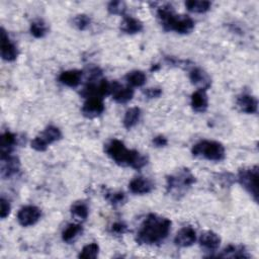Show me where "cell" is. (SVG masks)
<instances>
[{
  "instance_id": "cb8c5ba5",
  "label": "cell",
  "mask_w": 259,
  "mask_h": 259,
  "mask_svg": "<svg viewBox=\"0 0 259 259\" xmlns=\"http://www.w3.org/2000/svg\"><path fill=\"white\" fill-rule=\"evenodd\" d=\"M82 233V226L79 224H69L62 233V239L64 242L71 244Z\"/></svg>"
},
{
  "instance_id": "9a60e30c",
  "label": "cell",
  "mask_w": 259,
  "mask_h": 259,
  "mask_svg": "<svg viewBox=\"0 0 259 259\" xmlns=\"http://www.w3.org/2000/svg\"><path fill=\"white\" fill-rule=\"evenodd\" d=\"M195 241H196V233L194 229L190 226L183 227L182 229H180L174 238L175 245L179 247H189Z\"/></svg>"
},
{
  "instance_id": "d6a6232c",
  "label": "cell",
  "mask_w": 259,
  "mask_h": 259,
  "mask_svg": "<svg viewBox=\"0 0 259 259\" xmlns=\"http://www.w3.org/2000/svg\"><path fill=\"white\" fill-rule=\"evenodd\" d=\"M125 196H124V193L123 192H110V193H107L106 194V199L112 204V205H116V204H119L121 202H123Z\"/></svg>"
},
{
  "instance_id": "4316f807",
  "label": "cell",
  "mask_w": 259,
  "mask_h": 259,
  "mask_svg": "<svg viewBox=\"0 0 259 259\" xmlns=\"http://www.w3.org/2000/svg\"><path fill=\"white\" fill-rule=\"evenodd\" d=\"M146 74L143 71L135 70L131 71L125 75V80L127 84L132 87H141L146 83Z\"/></svg>"
},
{
  "instance_id": "4dcf8cb0",
  "label": "cell",
  "mask_w": 259,
  "mask_h": 259,
  "mask_svg": "<svg viewBox=\"0 0 259 259\" xmlns=\"http://www.w3.org/2000/svg\"><path fill=\"white\" fill-rule=\"evenodd\" d=\"M73 24L79 30H84L89 26L90 18L86 14H78L73 18Z\"/></svg>"
},
{
  "instance_id": "6da1fadb",
  "label": "cell",
  "mask_w": 259,
  "mask_h": 259,
  "mask_svg": "<svg viewBox=\"0 0 259 259\" xmlns=\"http://www.w3.org/2000/svg\"><path fill=\"white\" fill-rule=\"evenodd\" d=\"M170 229L169 219L150 213L141 225L136 240L141 245H156L167 238Z\"/></svg>"
},
{
  "instance_id": "3957f363",
  "label": "cell",
  "mask_w": 259,
  "mask_h": 259,
  "mask_svg": "<svg viewBox=\"0 0 259 259\" xmlns=\"http://www.w3.org/2000/svg\"><path fill=\"white\" fill-rule=\"evenodd\" d=\"M157 16L166 31L173 30L180 34H187L194 29L193 19L185 14H175L171 4H164L159 7Z\"/></svg>"
},
{
  "instance_id": "2e32d148",
  "label": "cell",
  "mask_w": 259,
  "mask_h": 259,
  "mask_svg": "<svg viewBox=\"0 0 259 259\" xmlns=\"http://www.w3.org/2000/svg\"><path fill=\"white\" fill-rule=\"evenodd\" d=\"M20 168V162L18 158L14 156H7L4 158H1V177L2 178H9L12 175L16 174Z\"/></svg>"
},
{
  "instance_id": "e575fe53",
  "label": "cell",
  "mask_w": 259,
  "mask_h": 259,
  "mask_svg": "<svg viewBox=\"0 0 259 259\" xmlns=\"http://www.w3.org/2000/svg\"><path fill=\"white\" fill-rule=\"evenodd\" d=\"M126 230H127L126 225L121 222H116L111 226V232L116 235H122L126 232Z\"/></svg>"
},
{
  "instance_id": "484cf974",
  "label": "cell",
  "mask_w": 259,
  "mask_h": 259,
  "mask_svg": "<svg viewBox=\"0 0 259 259\" xmlns=\"http://www.w3.org/2000/svg\"><path fill=\"white\" fill-rule=\"evenodd\" d=\"M141 117V109L139 107H131L125 111L123 117V126L127 130L135 126Z\"/></svg>"
},
{
  "instance_id": "7c38bea8",
  "label": "cell",
  "mask_w": 259,
  "mask_h": 259,
  "mask_svg": "<svg viewBox=\"0 0 259 259\" xmlns=\"http://www.w3.org/2000/svg\"><path fill=\"white\" fill-rule=\"evenodd\" d=\"M104 111V104L100 98H88L82 108V114L87 118H95Z\"/></svg>"
},
{
  "instance_id": "5bb4252c",
  "label": "cell",
  "mask_w": 259,
  "mask_h": 259,
  "mask_svg": "<svg viewBox=\"0 0 259 259\" xmlns=\"http://www.w3.org/2000/svg\"><path fill=\"white\" fill-rule=\"evenodd\" d=\"M155 185L152 180L146 177H135L128 183V189L135 194H147L154 189Z\"/></svg>"
},
{
  "instance_id": "ba28073f",
  "label": "cell",
  "mask_w": 259,
  "mask_h": 259,
  "mask_svg": "<svg viewBox=\"0 0 259 259\" xmlns=\"http://www.w3.org/2000/svg\"><path fill=\"white\" fill-rule=\"evenodd\" d=\"M110 94V84L105 79H90L81 91V95L88 98H100Z\"/></svg>"
},
{
  "instance_id": "ac0fdd59",
  "label": "cell",
  "mask_w": 259,
  "mask_h": 259,
  "mask_svg": "<svg viewBox=\"0 0 259 259\" xmlns=\"http://www.w3.org/2000/svg\"><path fill=\"white\" fill-rule=\"evenodd\" d=\"M237 106L239 107V109L242 112L245 113H255L257 112V108H258V101L257 99L249 94H242L237 98Z\"/></svg>"
},
{
  "instance_id": "30bf717a",
  "label": "cell",
  "mask_w": 259,
  "mask_h": 259,
  "mask_svg": "<svg viewBox=\"0 0 259 259\" xmlns=\"http://www.w3.org/2000/svg\"><path fill=\"white\" fill-rule=\"evenodd\" d=\"M110 94L117 103H126L132 100L134 96V90L131 86H123L117 81H113L110 84Z\"/></svg>"
},
{
  "instance_id": "603a6c76",
  "label": "cell",
  "mask_w": 259,
  "mask_h": 259,
  "mask_svg": "<svg viewBox=\"0 0 259 259\" xmlns=\"http://www.w3.org/2000/svg\"><path fill=\"white\" fill-rule=\"evenodd\" d=\"M219 257H230V258H249V254L245 250L244 247L242 246H234V245H229L226 247L221 254L218 255Z\"/></svg>"
},
{
  "instance_id": "277c9868",
  "label": "cell",
  "mask_w": 259,
  "mask_h": 259,
  "mask_svg": "<svg viewBox=\"0 0 259 259\" xmlns=\"http://www.w3.org/2000/svg\"><path fill=\"white\" fill-rule=\"evenodd\" d=\"M194 157L203 158L209 161H222L225 158V147L215 141L203 140L196 143L191 150Z\"/></svg>"
},
{
  "instance_id": "4fadbf2b",
  "label": "cell",
  "mask_w": 259,
  "mask_h": 259,
  "mask_svg": "<svg viewBox=\"0 0 259 259\" xmlns=\"http://www.w3.org/2000/svg\"><path fill=\"white\" fill-rule=\"evenodd\" d=\"M189 79L191 83L197 87V89L206 91L210 85H211V79L208 76V74L200 69V68H194L189 73Z\"/></svg>"
},
{
  "instance_id": "7402d4cb",
  "label": "cell",
  "mask_w": 259,
  "mask_h": 259,
  "mask_svg": "<svg viewBox=\"0 0 259 259\" xmlns=\"http://www.w3.org/2000/svg\"><path fill=\"white\" fill-rule=\"evenodd\" d=\"M143 22L132 16H123L120 22V30L127 34H135L143 30Z\"/></svg>"
},
{
  "instance_id": "836d02e7",
  "label": "cell",
  "mask_w": 259,
  "mask_h": 259,
  "mask_svg": "<svg viewBox=\"0 0 259 259\" xmlns=\"http://www.w3.org/2000/svg\"><path fill=\"white\" fill-rule=\"evenodd\" d=\"M10 203L8 200H6L4 197H1L0 199V217L1 219H5L9 215L10 213Z\"/></svg>"
},
{
  "instance_id": "5b68a950",
  "label": "cell",
  "mask_w": 259,
  "mask_h": 259,
  "mask_svg": "<svg viewBox=\"0 0 259 259\" xmlns=\"http://www.w3.org/2000/svg\"><path fill=\"white\" fill-rule=\"evenodd\" d=\"M167 192L178 195L195 183L194 175L188 169H182L175 174L167 176Z\"/></svg>"
},
{
  "instance_id": "ffe728a7",
  "label": "cell",
  "mask_w": 259,
  "mask_h": 259,
  "mask_svg": "<svg viewBox=\"0 0 259 259\" xmlns=\"http://www.w3.org/2000/svg\"><path fill=\"white\" fill-rule=\"evenodd\" d=\"M208 106L207 94L204 90L197 89L191 95V107L196 112H204Z\"/></svg>"
},
{
  "instance_id": "9c48e42d",
  "label": "cell",
  "mask_w": 259,
  "mask_h": 259,
  "mask_svg": "<svg viewBox=\"0 0 259 259\" xmlns=\"http://www.w3.org/2000/svg\"><path fill=\"white\" fill-rule=\"evenodd\" d=\"M41 211L37 206L25 205L21 207L17 213V221L22 227H29L38 222Z\"/></svg>"
},
{
  "instance_id": "8d00e7d4",
  "label": "cell",
  "mask_w": 259,
  "mask_h": 259,
  "mask_svg": "<svg viewBox=\"0 0 259 259\" xmlns=\"http://www.w3.org/2000/svg\"><path fill=\"white\" fill-rule=\"evenodd\" d=\"M168 141L164 136H157L153 139V145H155L156 147H165L167 145Z\"/></svg>"
},
{
  "instance_id": "83f0119b",
  "label": "cell",
  "mask_w": 259,
  "mask_h": 259,
  "mask_svg": "<svg viewBox=\"0 0 259 259\" xmlns=\"http://www.w3.org/2000/svg\"><path fill=\"white\" fill-rule=\"evenodd\" d=\"M71 213L79 221H85L88 217V206L83 201H76L71 206Z\"/></svg>"
},
{
  "instance_id": "d590c367",
  "label": "cell",
  "mask_w": 259,
  "mask_h": 259,
  "mask_svg": "<svg viewBox=\"0 0 259 259\" xmlns=\"http://www.w3.org/2000/svg\"><path fill=\"white\" fill-rule=\"evenodd\" d=\"M144 94L148 97V98H158L161 96L162 94V89L158 88V87H154V88H148L144 91Z\"/></svg>"
},
{
  "instance_id": "f1b7e54d",
  "label": "cell",
  "mask_w": 259,
  "mask_h": 259,
  "mask_svg": "<svg viewBox=\"0 0 259 259\" xmlns=\"http://www.w3.org/2000/svg\"><path fill=\"white\" fill-rule=\"evenodd\" d=\"M48 32V26L46 24V22L41 19H36L34 21L31 22L30 24V33L36 37V38H40L42 36H45Z\"/></svg>"
},
{
  "instance_id": "d6986e66",
  "label": "cell",
  "mask_w": 259,
  "mask_h": 259,
  "mask_svg": "<svg viewBox=\"0 0 259 259\" xmlns=\"http://www.w3.org/2000/svg\"><path fill=\"white\" fill-rule=\"evenodd\" d=\"M83 72L81 70L64 71L59 76V81L69 87H77L82 79Z\"/></svg>"
},
{
  "instance_id": "8fae6325",
  "label": "cell",
  "mask_w": 259,
  "mask_h": 259,
  "mask_svg": "<svg viewBox=\"0 0 259 259\" xmlns=\"http://www.w3.org/2000/svg\"><path fill=\"white\" fill-rule=\"evenodd\" d=\"M18 56L17 48L14 46L13 42L9 39L8 34L6 33L5 29L1 28V57L4 61L12 62L16 60Z\"/></svg>"
},
{
  "instance_id": "8992f818",
  "label": "cell",
  "mask_w": 259,
  "mask_h": 259,
  "mask_svg": "<svg viewBox=\"0 0 259 259\" xmlns=\"http://www.w3.org/2000/svg\"><path fill=\"white\" fill-rule=\"evenodd\" d=\"M258 167H248L242 168L238 172V182L241 186L253 197V199L258 201Z\"/></svg>"
},
{
  "instance_id": "d4e9b609",
  "label": "cell",
  "mask_w": 259,
  "mask_h": 259,
  "mask_svg": "<svg viewBox=\"0 0 259 259\" xmlns=\"http://www.w3.org/2000/svg\"><path fill=\"white\" fill-rule=\"evenodd\" d=\"M187 10L194 13H204L210 9L211 3L206 0H188L185 2Z\"/></svg>"
},
{
  "instance_id": "1f68e13d",
  "label": "cell",
  "mask_w": 259,
  "mask_h": 259,
  "mask_svg": "<svg viewBox=\"0 0 259 259\" xmlns=\"http://www.w3.org/2000/svg\"><path fill=\"white\" fill-rule=\"evenodd\" d=\"M125 4L122 1H111L107 6V10L110 14L123 15L125 12Z\"/></svg>"
},
{
  "instance_id": "7a4b0ae2",
  "label": "cell",
  "mask_w": 259,
  "mask_h": 259,
  "mask_svg": "<svg viewBox=\"0 0 259 259\" xmlns=\"http://www.w3.org/2000/svg\"><path fill=\"white\" fill-rule=\"evenodd\" d=\"M104 152L119 166H128L136 170H140L148 163L146 156L141 155L136 150L126 149L124 144L117 139L108 141L104 145Z\"/></svg>"
},
{
  "instance_id": "52a82bcc",
  "label": "cell",
  "mask_w": 259,
  "mask_h": 259,
  "mask_svg": "<svg viewBox=\"0 0 259 259\" xmlns=\"http://www.w3.org/2000/svg\"><path fill=\"white\" fill-rule=\"evenodd\" d=\"M62 138L61 131L54 125L47 126L44 132L36 136L30 143V146L32 149L38 152H44L47 150L48 146L53 144L54 142L59 141Z\"/></svg>"
},
{
  "instance_id": "44dd1931",
  "label": "cell",
  "mask_w": 259,
  "mask_h": 259,
  "mask_svg": "<svg viewBox=\"0 0 259 259\" xmlns=\"http://www.w3.org/2000/svg\"><path fill=\"white\" fill-rule=\"evenodd\" d=\"M16 145V136L10 132L2 134L0 139V158L7 157L11 154Z\"/></svg>"
},
{
  "instance_id": "f546056e",
  "label": "cell",
  "mask_w": 259,
  "mask_h": 259,
  "mask_svg": "<svg viewBox=\"0 0 259 259\" xmlns=\"http://www.w3.org/2000/svg\"><path fill=\"white\" fill-rule=\"evenodd\" d=\"M99 253V246L96 243H90L83 247L81 252L79 253V258L84 259H95Z\"/></svg>"
},
{
  "instance_id": "e0dca14e",
  "label": "cell",
  "mask_w": 259,
  "mask_h": 259,
  "mask_svg": "<svg viewBox=\"0 0 259 259\" xmlns=\"http://www.w3.org/2000/svg\"><path fill=\"white\" fill-rule=\"evenodd\" d=\"M199 244L206 251L213 252L220 247L221 238L212 231H205L199 237Z\"/></svg>"
}]
</instances>
